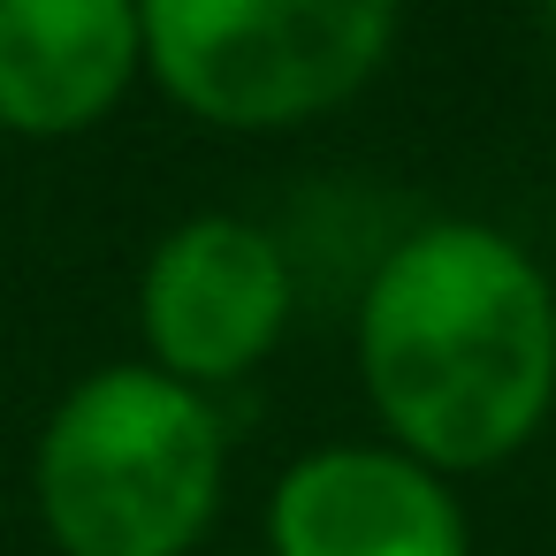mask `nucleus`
<instances>
[{"instance_id": "obj_1", "label": "nucleus", "mask_w": 556, "mask_h": 556, "mask_svg": "<svg viewBox=\"0 0 556 556\" xmlns=\"http://www.w3.org/2000/svg\"><path fill=\"white\" fill-rule=\"evenodd\" d=\"M358 389L381 434L450 472L510 465L556 412V282L488 222L396 237L358 298Z\"/></svg>"}, {"instance_id": "obj_2", "label": "nucleus", "mask_w": 556, "mask_h": 556, "mask_svg": "<svg viewBox=\"0 0 556 556\" xmlns=\"http://www.w3.org/2000/svg\"><path fill=\"white\" fill-rule=\"evenodd\" d=\"M229 488L206 389L146 366L85 374L39 427L31 510L54 556H191Z\"/></svg>"}, {"instance_id": "obj_3", "label": "nucleus", "mask_w": 556, "mask_h": 556, "mask_svg": "<svg viewBox=\"0 0 556 556\" xmlns=\"http://www.w3.org/2000/svg\"><path fill=\"white\" fill-rule=\"evenodd\" d=\"M146 77L206 130H298L351 108L404 24V0H138Z\"/></svg>"}, {"instance_id": "obj_4", "label": "nucleus", "mask_w": 556, "mask_h": 556, "mask_svg": "<svg viewBox=\"0 0 556 556\" xmlns=\"http://www.w3.org/2000/svg\"><path fill=\"white\" fill-rule=\"evenodd\" d=\"M298 282L282 244L244 214H191L176 222L138 282V328L161 374L191 389L244 381L290 328Z\"/></svg>"}, {"instance_id": "obj_5", "label": "nucleus", "mask_w": 556, "mask_h": 556, "mask_svg": "<svg viewBox=\"0 0 556 556\" xmlns=\"http://www.w3.org/2000/svg\"><path fill=\"white\" fill-rule=\"evenodd\" d=\"M267 556H472V526L396 442H320L267 488Z\"/></svg>"}, {"instance_id": "obj_6", "label": "nucleus", "mask_w": 556, "mask_h": 556, "mask_svg": "<svg viewBox=\"0 0 556 556\" xmlns=\"http://www.w3.org/2000/svg\"><path fill=\"white\" fill-rule=\"evenodd\" d=\"M146 77L138 0H0V130L85 138Z\"/></svg>"}, {"instance_id": "obj_7", "label": "nucleus", "mask_w": 556, "mask_h": 556, "mask_svg": "<svg viewBox=\"0 0 556 556\" xmlns=\"http://www.w3.org/2000/svg\"><path fill=\"white\" fill-rule=\"evenodd\" d=\"M533 16H541V39L556 47V0H533Z\"/></svg>"}]
</instances>
